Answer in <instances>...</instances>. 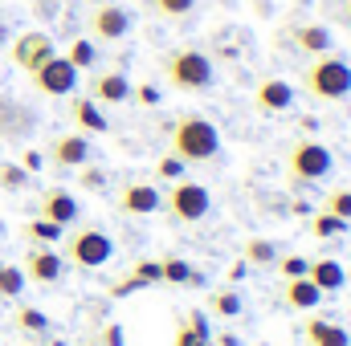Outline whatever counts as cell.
<instances>
[{
    "mask_svg": "<svg viewBox=\"0 0 351 346\" xmlns=\"http://www.w3.org/2000/svg\"><path fill=\"white\" fill-rule=\"evenodd\" d=\"M217 151H221V131H217L208 118H200V114L176 118L172 151H168V155L184 159V163H208V159H217Z\"/></svg>",
    "mask_w": 351,
    "mask_h": 346,
    "instance_id": "6da1fadb",
    "label": "cell"
},
{
    "mask_svg": "<svg viewBox=\"0 0 351 346\" xmlns=\"http://www.w3.org/2000/svg\"><path fill=\"white\" fill-rule=\"evenodd\" d=\"M164 78L180 94H200V90L213 86V62H208V53L184 45V49H172L164 57Z\"/></svg>",
    "mask_w": 351,
    "mask_h": 346,
    "instance_id": "7a4b0ae2",
    "label": "cell"
},
{
    "mask_svg": "<svg viewBox=\"0 0 351 346\" xmlns=\"http://www.w3.org/2000/svg\"><path fill=\"white\" fill-rule=\"evenodd\" d=\"M302 86H306L311 98H319V102H339V98L351 94V66L343 57H335V53H323V57H315L306 66Z\"/></svg>",
    "mask_w": 351,
    "mask_h": 346,
    "instance_id": "3957f363",
    "label": "cell"
},
{
    "mask_svg": "<svg viewBox=\"0 0 351 346\" xmlns=\"http://www.w3.org/2000/svg\"><path fill=\"white\" fill-rule=\"evenodd\" d=\"M286 172H290V179H298V183H315V179H327V175L335 172V155L319 139H298L286 151Z\"/></svg>",
    "mask_w": 351,
    "mask_h": 346,
    "instance_id": "277c9868",
    "label": "cell"
},
{
    "mask_svg": "<svg viewBox=\"0 0 351 346\" xmlns=\"http://www.w3.org/2000/svg\"><path fill=\"white\" fill-rule=\"evenodd\" d=\"M62 257L74 269H102L106 261L114 257V245L102 228H78L62 237Z\"/></svg>",
    "mask_w": 351,
    "mask_h": 346,
    "instance_id": "5b68a950",
    "label": "cell"
},
{
    "mask_svg": "<svg viewBox=\"0 0 351 346\" xmlns=\"http://www.w3.org/2000/svg\"><path fill=\"white\" fill-rule=\"evenodd\" d=\"M208 208H213L208 187L192 183V179H176L172 187H168V196H164V212L172 216L176 224H196V220L208 216Z\"/></svg>",
    "mask_w": 351,
    "mask_h": 346,
    "instance_id": "8992f818",
    "label": "cell"
},
{
    "mask_svg": "<svg viewBox=\"0 0 351 346\" xmlns=\"http://www.w3.org/2000/svg\"><path fill=\"white\" fill-rule=\"evenodd\" d=\"M29 78H33V86L41 90L45 98H70V94L78 90V70H74L62 53H53L49 62H41Z\"/></svg>",
    "mask_w": 351,
    "mask_h": 346,
    "instance_id": "52a82bcc",
    "label": "cell"
},
{
    "mask_svg": "<svg viewBox=\"0 0 351 346\" xmlns=\"http://www.w3.org/2000/svg\"><path fill=\"white\" fill-rule=\"evenodd\" d=\"M90 33H94L98 41H123V37L131 33V12H127L119 0L94 4V12H90Z\"/></svg>",
    "mask_w": 351,
    "mask_h": 346,
    "instance_id": "ba28073f",
    "label": "cell"
},
{
    "mask_svg": "<svg viewBox=\"0 0 351 346\" xmlns=\"http://www.w3.org/2000/svg\"><path fill=\"white\" fill-rule=\"evenodd\" d=\"M86 98H94L98 106H123L131 102V78L123 70H102V74H90Z\"/></svg>",
    "mask_w": 351,
    "mask_h": 346,
    "instance_id": "9c48e42d",
    "label": "cell"
},
{
    "mask_svg": "<svg viewBox=\"0 0 351 346\" xmlns=\"http://www.w3.org/2000/svg\"><path fill=\"white\" fill-rule=\"evenodd\" d=\"M53 53H58L53 41H49L45 33H37V29H33V33H21V37L12 41V66H21L25 74H33V70H37L41 62H49Z\"/></svg>",
    "mask_w": 351,
    "mask_h": 346,
    "instance_id": "30bf717a",
    "label": "cell"
},
{
    "mask_svg": "<svg viewBox=\"0 0 351 346\" xmlns=\"http://www.w3.org/2000/svg\"><path fill=\"white\" fill-rule=\"evenodd\" d=\"M164 208V191L156 187V183H123V191H119V212H127V216H152V212H160Z\"/></svg>",
    "mask_w": 351,
    "mask_h": 346,
    "instance_id": "8fae6325",
    "label": "cell"
},
{
    "mask_svg": "<svg viewBox=\"0 0 351 346\" xmlns=\"http://www.w3.org/2000/svg\"><path fill=\"white\" fill-rule=\"evenodd\" d=\"M49 163H53V168H66V172H78L82 163H90V139L82 131L58 135V139L49 143Z\"/></svg>",
    "mask_w": 351,
    "mask_h": 346,
    "instance_id": "7c38bea8",
    "label": "cell"
},
{
    "mask_svg": "<svg viewBox=\"0 0 351 346\" xmlns=\"http://www.w3.org/2000/svg\"><path fill=\"white\" fill-rule=\"evenodd\" d=\"M62 273H66V257L58 249H29V257H25V281L53 285V281H62Z\"/></svg>",
    "mask_w": 351,
    "mask_h": 346,
    "instance_id": "4fadbf2b",
    "label": "cell"
},
{
    "mask_svg": "<svg viewBox=\"0 0 351 346\" xmlns=\"http://www.w3.org/2000/svg\"><path fill=\"white\" fill-rule=\"evenodd\" d=\"M78 212H82V204H78V196L66 191V187H49V191L41 196V220H53V224L70 228V224L78 220Z\"/></svg>",
    "mask_w": 351,
    "mask_h": 346,
    "instance_id": "5bb4252c",
    "label": "cell"
},
{
    "mask_svg": "<svg viewBox=\"0 0 351 346\" xmlns=\"http://www.w3.org/2000/svg\"><path fill=\"white\" fill-rule=\"evenodd\" d=\"M254 106H258L262 114H282V110L294 106V86L282 82V78H265L262 86L254 90Z\"/></svg>",
    "mask_w": 351,
    "mask_h": 346,
    "instance_id": "9a60e30c",
    "label": "cell"
},
{
    "mask_svg": "<svg viewBox=\"0 0 351 346\" xmlns=\"http://www.w3.org/2000/svg\"><path fill=\"white\" fill-rule=\"evenodd\" d=\"M290 41L302 49V53H311V57H323V53H331V45H335V33L327 29V25H294L290 29Z\"/></svg>",
    "mask_w": 351,
    "mask_h": 346,
    "instance_id": "2e32d148",
    "label": "cell"
},
{
    "mask_svg": "<svg viewBox=\"0 0 351 346\" xmlns=\"http://www.w3.org/2000/svg\"><path fill=\"white\" fill-rule=\"evenodd\" d=\"M70 118H74V127L82 135H106L110 131V122H106V114H102V106L94 98H74L70 102Z\"/></svg>",
    "mask_w": 351,
    "mask_h": 346,
    "instance_id": "e0dca14e",
    "label": "cell"
},
{
    "mask_svg": "<svg viewBox=\"0 0 351 346\" xmlns=\"http://www.w3.org/2000/svg\"><path fill=\"white\" fill-rule=\"evenodd\" d=\"M323 297H327V293H323L311 277H294V281L282 285V302H286L290 310H315Z\"/></svg>",
    "mask_w": 351,
    "mask_h": 346,
    "instance_id": "ac0fdd59",
    "label": "cell"
},
{
    "mask_svg": "<svg viewBox=\"0 0 351 346\" xmlns=\"http://www.w3.org/2000/svg\"><path fill=\"white\" fill-rule=\"evenodd\" d=\"M306 277L323 289V293H339L343 285H348V269L339 265V261H331V257H319V261H311V269H306Z\"/></svg>",
    "mask_w": 351,
    "mask_h": 346,
    "instance_id": "d6986e66",
    "label": "cell"
},
{
    "mask_svg": "<svg viewBox=\"0 0 351 346\" xmlns=\"http://www.w3.org/2000/svg\"><path fill=\"white\" fill-rule=\"evenodd\" d=\"M306 346H351V334L339 322H327V318H311L306 322Z\"/></svg>",
    "mask_w": 351,
    "mask_h": 346,
    "instance_id": "ffe728a7",
    "label": "cell"
},
{
    "mask_svg": "<svg viewBox=\"0 0 351 346\" xmlns=\"http://www.w3.org/2000/svg\"><path fill=\"white\" fill-rule=\"evenodd\" d=\"M21 237H25L33 249H53V245L66 237V228H62V224H53V220H41V216H37V220L21 224Z\"/></svg>",
    "mask_w": 351,
    "mask_h": 346,
    "instance_id": "44dd1931",
    "label": "cell"
},
{
    "mask_svg": "<svg viewBox=\"0 0 351 346\" xmlns=\"http://www.w3.org/2000/svg\"><path fill=\"white\" fill-rule=\"evenodd\" d=\"M78 74L82 70H94V62H98V49H94V41H86V37H78V41H70V49L62 53Z\"/></svg>",
    "mask_w": 351,
    "mask_h": 346,
    "instance_id": "7402d4cb",
    "label": "cell"
},
{
    "mask_svg": "<svg viewBox=\"0 0 351 346\" xmlns=\"http://www.w3.org/2000/svg\"><path fill=\"white\" fill-rule=\"evenodd\" d=\"M348 232V220H339V216H331V212H319L315 220H311V237H319V241H335V237H343Z\"/></svg>",
    "mask_w": 351,
    "mask_h": 346,
    "instance_id": "603a6c76",
    "label": "cell"
},
{
    "mask_svg": "<svg viewBox=\"0 0 351 346\" xmlns=\"http://www.w3.org/2000/svg\"><path fill=\"white\" fill-rule=\"evenodd\" d=\"M16 330H21V334H45V330H49L45 310H37V306H21V310H16Z\"/></svg>",
    "mask_w": 351,
    "mask_h": 346,
    "instance_id": "cb8c5ba5",
    "label": "cell"
},
{
    "mask_svg": "<svg viewBox=\"0 0 351 346\" xmlns=\"http://www.w3.org/2000/svg\"><path fill=\"white\" fill-rule=\"evenodd\" d=\"M208 310H213L217 318H237V314H241V297H237L233 289H217V293L208 297Z\"/></svg>",
    "mask_w": 351,
    "mask_h": 346,
    "instance_id": "d4e9b609",
    "label": "cell"
},
{
    "mask_svg": "<svg viewBox=\"0 0 351 346\" xmlns=\"http://www.w3.org/2000/svg\"><path fill=\"white\" fill-rule=\"evenodd\" d=\"M241 261L245 265H274V245L265 237H250L245 249H241Z\"/></svg>",
    "mask_w": 351,
    "mask_h": 346,
    "instance_id": "484cf974",
    "label": "cell"
},
{
    "mask_svg": "<svg viewBox=\"0 0 351 346\" xmlns=\"http://www.w3.org/2000/svg\"><path fill=\"white\" fill-rule=\"evenodd\" d=\"M188 277H192V265L180 257H164L160 261V281H168V285H188Z\"/></svg>",
    "mask_w": 351,
    "mask_h": 346,
    "instance_id": "4316f807",
    "label": "cell"
},
{
    "mask_svg": "<svg viewBox=\"0 0 351 346\" xmlns=\"http://www.w3.org/2000/svg\"><path fill=\"white\" fill-rule=\"evenodd\" d=\"M21 289H25V269L0 265V297H4V302H8V297H21Z\"/></svg>",
    "mask_w": 351,
    "mask_h": 346,
    "instance_id": "83f0119b",
    "label": "cell"
},
{
    "mask_svg": "<svg viewBox=\"0 0 351 346\" xmlns=\"http://www.w3.org/2000/svg\"><path fill=\"white\" fill-rule=\"evenodd\" d=\"M323 212H331V216H339V220H348L351 224V187H335V191H327Z\"/></svg>",
    "mask_w": 351,
    "mask_h": 346,
    "instance_id": "f1b7e54d",
    "label": "cell"
},
{
    "mask_svg": "<svg viewBox=\"0 0 351 346\" xmlns=\"http://www.w3.org/2000/svg\"><path fill=\"white\" fill-rule=\"evenodd\" d=\"M25 183H29V172L21 163H0V187L4 191H21Z\"/></svg>",
    "mask_w": 351,
    "mask_h": 346,
    "instance_id": "f546056e",
    "label": "cell"
},
{
    "mask_svg": "<svg viewBox=\"0 0 351 346\" xmlns=\"http://www.w3.org/2000/svg\"><path fill=\"white\" fill-rule=\"evenodd\" d=\"M152 8L160 16H168V21H180V16H188L196 8V0H152Z\"/></svg>",
    "mask_w": 351,
    "mask_h": 346,
    "instance_id": "4dcf8cb0",
    "label": "cell"
},
{
    "mask_svg": "<svg viewBox=\"0 0 351 346\" xmlns=\"http://www.w3.org/2000/svg\"><path fill=\"white\" fill-rule=\"evenodd\" d=\"M184 172H188V163H184V159H176V155H164V159L156 163V179H168V183L184 179Z\"/></svg>",
    "mask_w": 351,
    "mask_h": 346,
    "instance_id": "1f68e13d",
    "label": "cell"
},
{
    "mask_svg": "<svg viewBox=\"0 0 351 346\" xmlns=\"http://www.w3.org/2000/svg\"><path fill=\"white\" fill-rule=\"evenodd\" d=\"M306 269H311V261H306V257H282V261H278V273H282L286 281L306 277Z\"/></svg>",
    "mask_w": 351,
    "mask_h": 346,
    "instance_id": "d6a6232c",
    "label": "cell"
},
{
    "mask_svg": "<svg viewBox=\"0 0 351 346\" xmlns=\"http://www.w3.org/2000/svg\"><path fill=\"white\" fill-rule=\"evenodd\" d=\"M139 285H156L160 281V261H135V273H131Z\"/></svg>",
    "mask_w": 351,
    "mask_h": 346,
    "instance_id": "836d02e7",
    "label": "cell"
},
{
    "mask_svg": "<svg viewBox=\"0 0 351 346\" xmlns=\"http://www.w3.org/2000/svg\"><path fill=\"white\" fill-rule=\"evenodd\" d=\"M176 346H208V334H200V330L188 322L184 330H176Z\"/></svg>",
    "mask_w": 351,
    "mask_h": 346,
    "instance_id": "e575fe53",
    "label": "cell"
},
{
    "mask_svg": "<svg viewBox=\"0 0 351 346\" xmlns=\"http://www.w3.org/2000/svg\"><path fill=\"white\" fill-rule=\"evenodd\" d=\"M160 90L156 86H131V102H139V106H160Z\"/></svg>",
    "mask_w": 351,
    "mask_h": 346,
    "instance_id": "d590c367",
    "label": "cell"
},
{
    "mask_svg": "<svg viewBox=\"0 0 351 346\" xmlns=\"http://www.w3.org/2000/svg\"><path fill=\"white\" fill-rule=\"evenodd\" d=\"M78 183H82L86 191H98V187H102V172L90 168V163H82V168H78Z\"/></svg>",
    "mask_w": 351,
    "mask_h": 346,
    "instance_id": "8d00e7d4",
    "label": "cell"
},
{
    "mask_svg": "<svg viewBox=\"0 0 351 346\" xmlns=\"http://www.w3.org/2000/svg\"><path fill=\"white\" fill-rule=\"evenodd\" d=\"M102 346H123V326H119V322H110V326L102 330Z\"/></svg>",
    "mask_w": 351,
    "mask_h": 346,
    "instance_id": "74e56055",
    "label": "cell"
},
{
    "mask_svg": "<svg viewBox=\"0 0 351 346\" xmlns=\"http://www.w3.org/2000/svg\"><path fill=\"white\" fill-rule=\"evenodd\" d=\"M21 168H25V172H37V168H41V151H29V155H25V163H21Z\"/></svg>",
    "mask_w": 351,
    "mask_h": 346,
    "instance_id": "f35d334b",
    "label": "cell"
},
{
    "mask_svg": "<svg viewBox=\"0 0 351 346\" xmlns=\"http://www.w3.org/2000/svg\"><path fill=\"white\" fill-rule=\"evenodd\" d=\"M245 269H250V265H245V261H237V265L229 269V281H241V277H245Z\"/></svg>",
    "mask_w": 351,
    "mask_h": 346,
    "instance_id": "ab89813d",
    "label": "cell"
},
{
    "mask_svg": "<svg viewBox=\"0 0 351 346\" xmlns=\"http://www.w3.org/2000/svg\"><path fill=\"white\" fill-rule=\"evenodd\" d=\"M343 21L351 25V0H343Z\"/></svg>",
    "mask_w": 351,
    "mask_h": 346,
    "instance_id": "60d3db41",
    "label": "cell"
},
{
    "mask_svg": "<svg viewBox=\"0 0 351 346\" xmlns=\"http://www.w3.org/2000/svg\"><path fill=\"white\" fill-rule=\"evenodd\" d=\"M90 4H110V0H90Z\"/></svg>",
    "mask_w": 351,
    "mask_h": 346,
    "instance_id": "b9f144b4",
    "label": "cell"
},
{
    "mask_svg": "<svg viewBox=\"0 0 351 346\" xmlns=\"http://www.w3.org/2000/svg\"><path fill=\"white\" fill-rule=\"evenodd\" d=\"M21 346H29V343H21Z\"/></svg>",
    "mask_w": 351,
    "mask_h": 346,
    "instance_id": "7bdbcfd3",
    "label": "cell"
},
{
    "mask_svg": "<svg viewBox=\"0 0 351 346\" xmlns=\"http://www.w3.org/2000/svg\"><path fill=\"white\" fill-rule=\"evenodd\" d=\"M0 302H4V297H0Z\"/></svg>",
    "mask_w": 351,
    "mask_h": 346,
    "instance_id": "ee69618b",
    "label": "cell"
},
{
    "mask_svg": "<svg viewBox=\"0 0 351 346\" xmlns=\"http://www.w3.org/2000/svg\"><path fill=\"white\" fill-rule=\"evenodd\" d=\"M0 265H4V261H0Z\"/></svg>",
    "mask_w": 351,
    "mask_h": 346,
    "instance_id": "f6af8a7d",
    "label": "cell"
}]
</instances>
